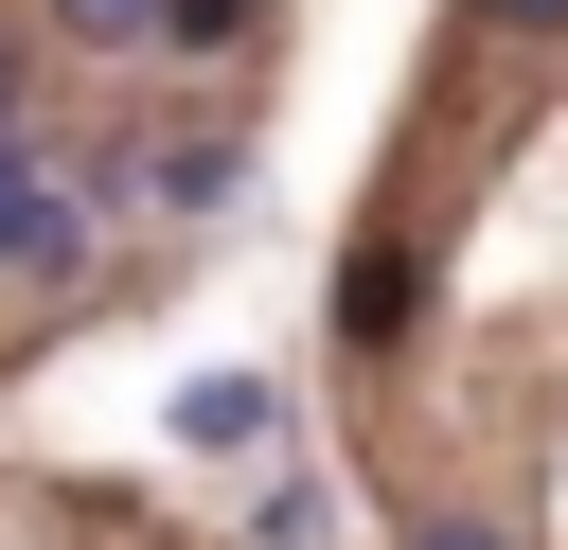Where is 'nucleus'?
I'll list each match as a JSON object with an SVG mask.
<instances>
[{"mask_svg":"<svg viewBox=\"0 0 568 550\" xmlns=\"http://www.w3.org/2000/svg\"><path fill=\"white\" fill-rule=\"evenodd\" d=\"M0 266L18 284L89 266V177H53V142H18V124H0Z\"/></svg>","mask_w":568,"mask_h":550,"instance_id":"nucleus-1","label":"nucleus"},{"mask_svg":"<svg viewBox=\"0 0 568 550\" xmlns=\"http://www.w3.org/2000/svg\"><path fill=\"white\" fill-rule=\"evenodd\" d=\"M337 337H355V355L408 337V231H355V266H337Z\"/></svg>","mask_w":568,"mask_h":550,"instance_id":"nucleus-2","label":"nucleus"},{"mask_svg":"<svg viewBox=\"0 0 568 550\" xmlns=\"http://www.w3.org/2000/svg\"><path fill=\"white\" fill-rule=\"evenodd\" d=\"M248 35H266V0H178V18H160V53H178V71H231Z\"/></svg>","mask_w":568,"mask_h":550,"instance_id":"nucleus-3","label":"nucleus"},{"mask_svg":"<svg viewBox=\"0 0 568 550\" xmlns=\"http://www.w3.org/2000/svg\"><path fill=\"white\" fill-rule=\"evenodd\" d=\"M160 18H178V0H53L71 53H160Z\"/></svg>","mask_w":568,"mask_h":550,"instance_id":"nucleus-4","label":"nucleus"},{"mask_svg":"<svg viewBox=\"0 0 568 550\" xmlns=\"http://www.w3.org/2000/svg\"><path fill=\"white\" fill-rule=\"evenodd\" d=\"M178 426H195V444H213V461H231V444H266V390H248V373H213V390H195V408H178Z\"/></svg>","mask_w":568,"mask_h":550,"instance_id":"nucleus-5","label":"nucleus"},{"mask_svg":"<svg viewBox=\"0 0 568 550\" xmlns=\"http://www.w3.org/2000/svg\"><path fill=\"white\" fill-rule=\"evenodd\" d=\"M479 35H568V0H479Z\"/></svg>","mask_w":568,"mask_h":550,"instance_id":"nucleus-6","label":"nucleus"},{"mask_svg":"<svg viewBox=\"0 0 568 550\" xmlns=\"http://www.w3.org/2000/svg\"><path fill=\"white\" fill-rule=\"evenodd\" d=\"M408 550H515V532H497V515H426Z\"/></svg>","mask_w":568,"mask_h":550,"instance_id":"nucleus-7","label":"nucleus"}]
</instances>
